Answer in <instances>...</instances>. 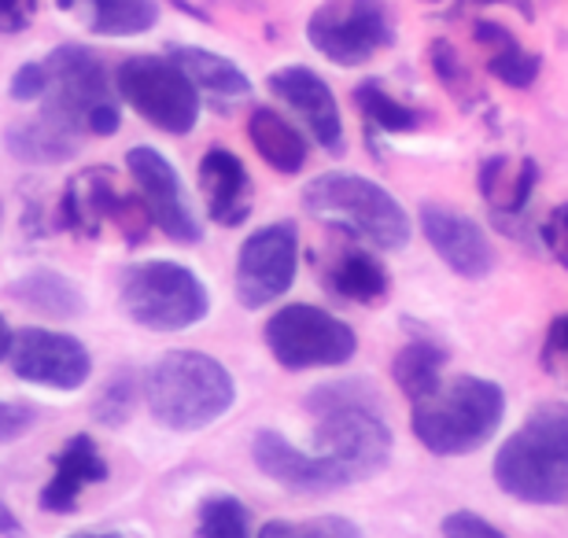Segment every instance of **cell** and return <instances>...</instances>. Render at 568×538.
Here are the masks:
<instances>
[{"instance_id": "1", "label": "cell", "mask_w": 568, "mask_h": 538, "mask_svg": "<svg viewBox=\"0 0 568 538\" xmlns=\"http://www.w3.org/2000/svg\"><path fill=\"white\" fill-rule=\"evenodd\" d=\"M306 406L317 414V457L333 468L339 487L377 476L392 457V428L377 406V392L362 380L325 384Z\"/></svg>"}, {"instance_id": "2", "label": "cell", "mask_w": 568, "mask_h": 538, "mask_svg": "<svg viewBox=\"0 0 568 538\" xmlns=\"http://www.w3.org/2000/svg\"><path fill=\"white\" fill-rule=\"evenodd\" d=\"M495 484L531 506L568 501V403H542L495 454Z\"/></svg>"}, {"instance_id": "3", "label": "cell", "mask_w": 568, "mask_h": 538, "mask_svg": "<svg viewBox=\"0 0 568 538\" xmlns=\"http://www.w3.org/2000/svg\"><path fill=\"white\" fill-rule=\"evenodd\" d=\"M506 417L503 387L484 376H458L414 403V435L439 457H465L491 443Z\"/></svg>"}, {"instance_id": "4", "label": "cell", "mask_w": 568, "mask_h": 538, "mask_svg": "<svg viewBox=\"0 0 568 538\" xmlns=\"http://www.w3.org/2000/svg\"><path fill=\"white\" fill-rule=\"evenodd\" d=\"M148 409L159 425L174 432H196L214 425L233 406L236 384L222 362L200 351L163 354L144 384Z\"/></svg>"}, {"instance_id": "5", "label": "cell", "mask_w": 568, "mask_h": 538, "mask_svg": "<svg viewBox=\"0 0 568 538\" xmlns=\"http://www.w3.org/2000/svg\"><path fill=\"white\" fill-rule=\"evenodd\" d=\"M49 89H44V111L52 122L67 125L71 133L111 136L119 133L122 114L111 93V74L104 60L85 44H60L44 60Z\"/></svg>"}, {"instance_id": "6", "label": "cell", "mask_w": 568, "mask_h": 538, "mask_svg": "<svg viewBox=\"0 0 568 538\" xmlns=\"http://www.w3.org/2000/svg\"><path fill=\"white\" fill-rule=\"evenodd\" d=\"M303 207L328 225H339L347 233L362 236L373 247L399 251L410 240V217L403 203L381 189L377 181L358 174H322L303 189Z\"/></svg>"}, {"instance_id": "7", "label": "cell", "mask_w": 568, "mask_h": 538, "mask_svg": "<svg viewBox=\"0 0 568 538\" xmlns=\"http://www.w3.org/2000/svg\"><path fill=\"white\" fill-rule=\"evenodd\" d=\"M122 306L144 328L181 332L207 317L211 295L196 273L178 262H141L122 277Z\"/></svg>"}, {"instance_id": "8", "label": "cell", "mask_w": 568, "mask_h": 538, "mask_svg": "<svg viewBox=\"0 0 568 538\" xmlns=\"http://www.w3.org/2000/svg\"><path fill=\"white\" fill-rule=\"evenodd\" d=\"M115 85L122 100L152 122L155 130L185 136L200 122V89L189 82V74L170 55H130L119 67Z\"/></svg>"}, {"instance_id": "9", "label": "cell", "mask_w": 568, "mask_h": 538, "mask_svg": "<svg viewBox=\"0 0 568 538\" xmlns=\"http://www.w3.org/2000/svg\"><path fill=\"white\" fill-rule=\"evenodd\" d=\"M270 354L292 373L325 369V365H344L355 358L358 336L336 314L311 303H292L266 322Z\"/></svg>"}, {"instance_id": "10", "label": "cell", "mask_w": 568, "mask_h": 538, "mask_svg": "<svg viewBox=\"0 0 568 538\" xmlns=\"http://www.w3.org/2000/svg\"><path fill=\"white\" fill-rule=\"evenodd\" d=\"M306 41L336 67H362L395 41L384 0H322L306 19Z\"/></svg>"}, {"instance_id": "11", "label": "cell", "mask_w": 568, "mask_h": 538, "mask_svg": "<svg viewBox=\"0 0 568 538\" xmlns=\"http://www.w3.org/2000/svg\"><path fill=\"white\" fill-rule=\"evenodd\" d=\"M63 222L85 236H97L104 225H115L126 240H144L152 217L144 211V200L122 192L119 177L97 166L71 181L63 196Z\"/></svg>"}, {"instance_id": "12", "label": "cell", "mask_w": 568, "mask_h": 538, "mask_svg": "<svg viewBox=\"0 0 568 538\" xmlns=\"http://www.w3.org/2000/svg\"><path fill=\"white\" fill-rule=\"evenodd\" d=\"M295 270H300V236L292 222H277L247 236L236 258V300L247 311L281 300L292 288Z\"/></svg>"}, {"instance_id": "13", "label": "cell", "mask_w": 568, "mask_h": 538, "mask_svg": "<svg viewBox=\"0 0 568 538\" xmlns=\"http://www.w3.org/2000/svg\"><path fill=\"white\" fill-rule=\"evenodd\" d=\"M8 358L16 376L41 387H55V392H74L93 373V358L82 343L49 328H19L11 336Z\"/></svg>"}, {"instance_id": "14", "label": "cell", "mask_w": 568, "mask_h": 538, "mask_svg": "<svg viewBox=\"0 0 568 538\" xmlns=\"http://www.w3.org/2000/svg\"><path fill=\"white\" fill-rule=\"evenodd\" d=\"M126 163H130L133 181H138V192L144 200L148 217H152L170 240H178V244H200L203 229H200L196 217H192V207L185 200V189H181L178 170L170 166L155 148H144V144L130 148Z\"/></svg>"}, {"instance_id": "15", "label": "cell", "mask_w": 568, "mask_h": 538, "mask_svg": "<svg viewBox=\"0 0 568 538\" xmlns=\"http://www.w3.org/2000/svg\"><path fill=\"white\" fill-rule=\"evenodd\" d=\"M270 93L300 114L306 122V130L314 133V141L322 144L328 155L344 152V119H339V104L322 74H314L311 67H300V63L281 67V71L270 74Z\"/></svg>"}, {"instance_id": "16", "label": "cell", "mask_w": 568, "mask_h": 538, "mask_svg": "<svg viewBox=\"0 0 568 538\" xmlns=\"http://www.w3.org/2000/svg\"><path fill=\"white\" fill-rule=\"evenodd\" d=\"M422 229L428 236V244L436 247V255L465 281H480L495 266V251L491 240L473 217H465L439 203H425L422 207Z\"/></svg>"}, {"instance_id": "17", "label": "cell", "mask_w": 568, "mask_h": 538, "mask_svg": "<svg viewBox=\"0 0 568 538\" xmlns=\"http://www.w3.org/2000/svg\"><path fill=\"white\" fill-rule=\"evenodd\" d=\"M252 457L270 479H277L281 487L295 490V495H333V490H339L333 468L322 457L292 446L277 432H258L252 443Z\"/></svg>"}, {"instance_id": "18", "label": "cell", "mask_w": 568, "mask_h": 538, "mask_svg": "<svg viewBox=\"0 0 568 538\" xmlns=\"http://www.w3.org/2000/svg\"><path fill=\"white\" fill-rule=\"evenodd\" d=\"M200 189L203 200H207V211L219 225H241L247 214H252V177H247L244 163L225 148H211L200 163Z\"/></svg>"}, {"instance_id": "19", "label": "cell", "mask_w": 568, "mask_h": 538, "mask_svg": "<svg viewBox=\"0 0 568 538\" xmlns=\"http://www.w3.org/2000/svg\"><path fill=\"white\" fill-rule=\"evenodd\" d=\"M104 479H108V461L100 457L97 443L89 435H74L60 450V457H55V473L41 490V509L67 517L78 506V498L85 495V487L104 484Z\"/></svg>"}, {"instance_id": "20", "label": "cell", "mask_w": 568, "mask_h": 538, "mask_svg": "<svg viewBox=\"0 0 568 538\" xmlns=\"http://www.w3.org/2000/svg\"><path fill=\"white\" fill-rule=\"evenodd\" d=\"M536 185H539L536 159L491 155V159H484V166H480V196L503 229L509 222H525V211H528Z\"/></svg>"}, {"instance_id": "21", "label": "cell", "mask_w": 568, "mask_h": 538, "mask_svg": "<svg viewBox=\"0 0 568 538\" xmlns=\"http://www.w3.org/2000/svg\"><path fill=\"white\" fill-rule=\"evenodd\" d=\"M97 38H138L159 22V0H60Z\"/></svg>"}, {"instance_id": "22", "label": "cell", "mask_w": 568, "mask_h": 538, "mask_svg": "<svg viewBox=\"0 0 568 538\" xmlns=\"http://www.w3.org/2000/svg\"><path fill=\"white\" fill-rule=\"evenodd\" d=\"M247 136H252L255 152L274 166L277 174H300L306 166V136L284 119L274 108H255L247 119Z\"/></svg>"}, {"instance_id": "23", "label": "cell", "mask_w": 568, "mask_h": 538, "mask_svg": "<svg viewBox=\"0 0 568 538\" xmlns=\"http://www.w3.org/2000/svg\"><path fill=\"white\" fill-rule=\"evenodd\" d=\"M170 60H174L181 71L189 74V82L203 89V93L219 97V100H244L252 93V82H247V74L236 67L233 60H225V55L211 52V49H196V44H178L174 52H170Z\"/></svg>"}, {"instance_id": "24", "label": "cell", "mask_w": 568, "mask_h": 538, "mask_svg": "<svg viewBox=\"0 0 568 538\" xmlns=\"http://www.w3.org/2000/svg\"><path fill=\"white\" fill-rule=\"evenodd\" d=\"M328 288H333L339 300L373 306L388 295V270H384L381 258H373L369 251L351 247L344 255H336V262L328 266Z\"/></svg>"}, {"instance_id": "25", "label": "cell", "mask_w": 568, "mask_h": 538, "mask_svg": "<svg viewBox=\"0 0 568 538\" xmlns=\"http://www.w3.org/2000/svg\"><path fill=\"white\" fill-rule=\"evenodd\" d=\"M8 152L16 159H27V163H63V159H71L78 148V133H71L67 125L52 122L49 114H41V119H30L22 125H11L8 130Z\"/></svg>"}, {"instance_id": "26", "label": "cell", "mask_w": 568, "mask_h": 538, "mask_svg": "<svg viewBox=\"0 0 568 538\" xmlns=\"http://www.w3.org/2000/svg\"><path fill=\"white\" fill-rule=\"evenodd\" d=\"M443 365H447V351H443L439 343L414 339L395 354L392 376H395V384L403 387V395L410 398V403H417V398H425L439 387Z\"/></svg>"}, {"instance_id": "27", "label": "cell", "mask_w": 568, "mask_h": 538, "mask_svg": "<svg viewBox=\"0 0 568 538\" xmlns=\"http://www.w3.org/2000/svg\"><path fill=\"white\" fill-rule=\"evenodd\" d=\"M11 295L33 306V311L52 314V317H74V314H82V306H85L82 292H78L63 273H52V270H38V273H30V277H22L19 284H11Z\"/></svg>"}, {"instance_id": "28", "label": "cell", "mask_w": 568, "mask_h": 538, "mask_svg": "<svg viewBox=\"0 0 568 538\" xmlns=\"http://www.w3.org/2000/svg\"><path fill=\"white\" fill-rule=\"evenodd\" d=\"M355 104L366 114V122L373 130H381V133H414V130H422V122H425L422 111L395 100L381 82H362L355 89Z\"/></svg>"}, {"instance_id": "29", "label": "cell", "mask_w": 568, "mask_h": 538, "mask_svg": "<svg viewBox=\"0 0 568 538\" xmlns=\"http://www.w3.org/2000/svg\"><path fill=\"white\" fill-rule=\"evenodd\" d=\"M428 63H432V74L439 78V85L447 89V93L458 100V104L473 108V104H480V100H484L480 85H476V78L469 74V67H465L458 49H454L447 38H436V41L428 44Z\"/></svg>"}, {"instance_id": "30", "label": "cell", "mask_w": 568, "mask_h": 538, "mask_svg": "<svg viewBox=\"0 0 568 538\" xmlns=\"http://www.w3.org/2000/svg\"><path fill=\"white\" fill-rule=\"evenodd\" d=\"M200 538H252L247 506L233 495L207 498L200 506Z\"/></svg>"}, {"instance_id": "31", "label": "cell", "mask_w": 568, "mask_h": 538, "mask_svg": "<svg viewBox=\"0 0 568 538\" xmlns=\"http://www.w3.org/2000/svg\"><path fill=\"white\" fill-rule=\"evenodd\" d=\"M487 71H491V78H498V82L509 85V89H528V85H536V78L542 71V60H539V52L520 49V41H517V44H509V49H503V52L487 55Z\"/></svg>"}, {"instance_id": "32", "label": "cell", "mask_w": 568, "mask_h": 538, "mask_svg": "<svg viewBox=\"0 0 568 538\" xmlns=\"http://www.w3.org/2000/svg\"><path fill=\"white\" fill-rule=\"evenodd\" d=\"M133 403H138V380H133V373H119L115 380L104 387V395H100L93 414H97L100 425L119 428V425H126Z\"/></svg>"}, {"instance_id": "33", "label": "cell", "mask_w": 568, "mask_h": 538, "mask_svg": "<svg viewBox=\"0 0 568 538\" xmlns=\"http://www.w3.org/2000/svg\"><path fill=\"white\" fill-rule=\"evenodd\" d=\"M542 369L568 387V314H561L558 322L547 328V339H542Z\"/></svg>"}, {"instance_id": "34", "label": "cell", "mask_w": 568, "mask_h": 538, "mask_svg": "<svg viewBox=\"0 0 568 538\" xmlns=\"http://www.w3.org/2000/svg\"><path fill=\"white\" fill-rule=\"evenodd\" d=\"M443 535L447 538H509L495 528V524H487L480 512H473V509H458V512H450L447 520H443Z\"/></svg>"}, {"instance_id": "35", "label": "cell", "mask_w": 568, "mask_h": 538, "mask_svg": "<svg viewBox=\"0 0 568 538\" xmlns=\"http://www.w3.org/2000/svg\"><path fill=\"white\" fill-rule=\"evenodd\" d=\"M539 236H542V244H547L550 255L568 270V203H561V207H554L547 217H542Z\"/></svg>"}, {"instance_id": "36", "label": "cell", "mask_w": 568, "mask_h": 538, "mask_svg": "<svg viewBox=\"0 0 568 538\" xmlns=\"http://www.w3.org/2000/svg\"><path fill=\"white\" fill-rule=\"evenodd\" d=\"M38 425V409L27 403H0V443H11Z\"/></svg>"}, {"instance_id": "37", "label": "cell", "mask_w": 568, "mask_h": 538, "mask_svg": "<svg viewBox=\"0 0 568 538\" xmlns=\"http://www.w3.org/2000/svg\"><path fill=\"white\" fill-rule=\"evenodd\" d=\"M44 89H49V74H44V63H22L16 74H11V100H41Z\"/></svg>"}, {"instance_id": "38", "label": "cell", "mask_w": 568, "mask_h": 538, "mask_svg": "<svg viewBox=\"0 0 568 538\" xmlns=\"http://www.w3.org/2000/svg\"><path fill=\"white\" fill-rule=\"evenodd\" d=\"M41 0H0V33H22L38 16Z\"/></svg>"}, {"instance_id": "39", "label": "cell", "mask_w": 568, "mask_h": 538, "mask_svg": "<svg viewBox=\"0 0 568 538\" xmlns=\"http://www.w3.org/2000/svg\"><path fill=\"white\" fill-rule=\"evenodd\" d=\"M473 41L491 55V52H503L509 44H517V38L509 33L503 22H491V19H476L473 22Z\"/></svg>"}, {"instance_id": "40", "label": "cell", "mask_w": 568, "mask_h": 538, "mask_svg": "<svg viewBox=\"0 0 568 538\" xmlns=\"http://www.w3.org/2000/svg\"><path fill=\"white\" fill-rule=\"evenodd\" d=\"M306 528L314 531V538H362V531L344 517H317L306 520Z\"/></svg>"}, {"instance_id": "41", "label": "cell", "mask_w": 568, "mask_h": 538, "mask_svg": "<svg viewBox=\"0 0 568 538\" xmlns=\"http://www.w3.org/2000/svg\"><path fill=\"white\" fill-rule=\"evenodd\" d=\"M258 538H314V531L306 524H284V520H270L263 524Z\"/></svg>"}, {"instance_id": "42", "label": "cell", "mask_w": 568, "mask_h": 538, "mask_svg": "<svg viewBox=\"0 0 568 538\" xmlns=\"http://www.w3.org/2000/svg\"><path fill=\"white\" fill-rule=\"evenodd\" d=\"M495 4H509V8H517L525 19L536 16L528 0H458V8H454V11H458V16H462V11H473V8H495Z\"/></svg>"}, {"instance_id": "43", "label": "cell", "mask_w": 568, "mask_h": 538, "mask_svg": "<svg viewBox=\"0 0 568 538\" xmlns=\"http://www.w3.org/2000/svg\"><path fill=\"white\" fill-rule=\"evenodd\" d=\"M0 535H8V538H22V524L19 517L11 512L4 501H0Z\"/></svg>"}, {"instance_id": "44", "label": "cell", "mask_w": 568, "mask_h": 538, "mask_svg": "<svg viewBox=\"0 0 568 538\" xmlns=\"http://www.w3.org/2000/svg\"><path fill=\"white\" fill-rule=\"evenodd\" d=\"M11 336H16V332H11L4 317H0V358H8V351H11Z\"/></svg>"}, {"instance_id": "45", "label": "cell", "mask_w": 568, "mask_h": 538, "mask_svg": "<svg viewBox=\"0 0 568 538\" xmlns=\"http://www.w3.org/2000/svg\"><path fill=\"white\" fill-rule=\"evenodd\" d=\"M71 538H119V535H93V531H85V535H71Z\"/></svg>"}, {"instance_id": "46", "label": "cell", "mask_w": 568, "mask_h": 538, "mask_svg": "<svg viewBox=\"0 0 568 538\" xmlns=\"http://www.w3.org/2000/svg\"><path fill=\"white\" fill-rule=\"evenodd\" d=\"M422 4H443V0H422Z\"/></svg>"}, {"instance_id": "47", "label": "cell", "mask_w": 568, "mask_h": 538, "mask_svg": "<svg viewBox=\"0 0 568 538\" xmlns=\"http://www.w3.org/2000/svg\"><path fill=\"white\" fill-rule=\"evenodd\" d=\"M0 217H4V207H0Z\"/></svg>"}]
</instances>
